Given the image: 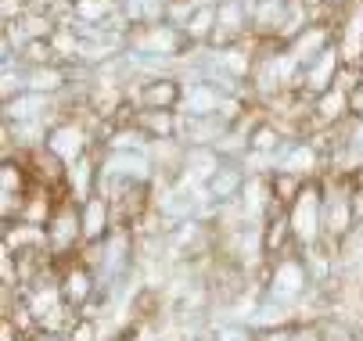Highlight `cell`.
<instances>
[{"mask_svg":"<svg viewBox=\"0 0 363 341\" xmlns=\"http://www.w3.org/2000/svg\"><path fill=\"white\" fill-rule=\"evenodd\" d=\"M291 341H324V330L320 327H298V330H291Z\"/></svg>","mask_w":363,"mask_h":341,"instance_id":"cell-11","label":"cell"},{"mask_svg":"<svg viewBox=\"0 0 363 341\" xmlns=\"http://www.w3.org/2000/svg\"><path fill=\"white\" fill-rule=\"evenodd\" d=\"M43 230H47V245L50 248H55V252H69L76 245V237L83 233V219H79V212L72 205H65V209H55L47 216Z\"/></svg>","mask_w":363,"mask_h":341,"instance_id":"cell-2","label":"cell"},{"mask_svg":"<svg viewBox=\"0 0 363 341\" xmlns=\"http://www.w3.org/2000/svg\"><path fill=\"white\" fill-rule=\"evenodd\" d=\"M58 83H62L58 72H36V83H33V86H36V90H55Z\"/></svg>","mask_w":363,"mask_h":341,"instance_id":"cell-12","label":"cell"},{"mask_svg":"<svg viewBox=\"0 0 363 341\" xmlns=\"http://www.w3.org/2000/svg\"><path fill=\"white\" fill-rule=\"evenodd\" d=\"M288 230H291V219H284L281 212L267 223V230H263V252L267 255H274V252H281V245H284V237H288Z\"/></svg>","mask_w":363,"mask_h":341,"instance_id":"cell-6","label":"cell"},{"mask_svg":"<svg viewBox=\"0 0 363 341\" xmlns=\"http://www.w3.org/2000/svg\"><path fill=\"white\" fill-rule=\"evenodd\" d=\"M220 341H252V337H248L245 330H223V334H220Z\"/></svg>","mask_w":363,"mask_h":341,"instance_id":"cell-14","label":"cell"},{"mask_svg":"<svg viewBox=\"0 0 363 341\" xmlns=\"http://www.w3.org/2000/svg\"><path fill=\"white\" fill-rule=\"evenodd\" d=\"M144 97H147L151 105H173V101H177V86H173V83H162V86H151V90L144 93Z\"/></svg>","mask_w":363,"mask_h":341,"instance_id":"cell-8","label":"cell"},{"mask_svg":"<svg viewBox=\"0 0 363 341\" xmlns=\"http://www.w3.org/2000/svg\"><path fill=\"white\" fill-rule=\"evenodd\" d=\"M234 190H238V176L234 173H223V176L216 173L213 176V194L216 198H227V194H234Z\"/></svg>","mask_w":363,"mask_h":341,"instance_id":"cell-9","label":"cell"},{"mask_svg":"<svg viewBox=\"0 0 363 341\" xmlns=\"http://www.w3.org/2000/svg\"><path fill=\"white\" fill-rule=\"evenodd\" d=\"M69 341H94V320H79L72 330H69Z\"/></svg>","mask_w":363,"mask_h":341,"instance_id":"cell-10","label":"cell"},{"mask_svg":"<svg viewBox=\"0 0 363 341\" xmlns=\"http://www.w3.org/2000/svg\"><path fill=\"white\" fill-rule=\"evenodd\" d=\"M306 284V270L291 259L277 262V273H274V284H270V295L274 299H295Z\"/></svg>","mask_w":363,"mask_h":341,"instance_id":"cell-4","label":"cell"},{"mask_svg":"<svg viewBox=\"0 0 363 341\" xmlns=\"http://www.w3.org/2000/svg\"><path fill=\"white\" fill-rule=\"evenodd\" d=\"M324 226V205L317 198V190L309 187V190H298V202L291 209V233L298 241H306V245H313L317 233Z\"/></svg>","mask_w":363,"mask_h":341,"instance_id":"cell-1","label":"cell"},{"mask_svg":"<svg viewBox=\"0 0 363 341\" xmlns=\"http://www.w3.org/2000/svg\"><path fill=\"white\" fill-rule=\"evenodd\" d=\"M79 219H83V237L97 241L101 233H105V223H108V198H90L83 205Z\"/></svg>","mask_w":363,"mask_h":341,"instance_id":"cell-5","label":"cell"},{"mask_svg":"<svg viewBox=\"0 0 363 341\" xmlns=\"http://www.w3.org/2000/svg\"><path fill=\"white\" fill-rule=\"evenodd\" d=\"M255 341H291V330L281 327V330H267V334H259Z\"/></svg>","mask_w":363,"mask_h":341,"instance_id":"cell-13","label":"cell"},{"mask_svg":"<svg viewBox=\"0 0 363 341\" xmlns=\"http://www.w3.org/2000/svg\"><path fill=\"white\" fill-rule=\"evenodd\" d=\"M194 341H209V337H194Z\"/></svg>","mask_w":363,"mask_h":341,"instance_id":"cell-15","label":"cell"},{"mask_svg":"<svg viewBox=\"0 0 363 341\" xmlns=\"http://www.w3.org/2000/svg\"><path fill=\"white\" fill-rule=\"evenodd\" d=\"M83 137H79V129H72V126H65V129H58L55 137H50V151L55 155H62V158H76L79 155V144Z\"/></svg>","mask_w":363,"mask_h":341,"instance_id":"cell-7","label":"cell"},{"mask_svg":"<svg viewBox=\"0 0 363 341\" xmlns=\"http://www.w3.org/2000/svg\"><path fill=\"white\" fill-rule=\"evenodd\" d=\"M90 295H94V277H90V270L79 266V262L69 266V270L62 273V299H65L72 309H86Z\"/></svg>","mask_w":363,"mask_h":341,"instance_id":"cell-3","label":"cell"}]
</instances>
